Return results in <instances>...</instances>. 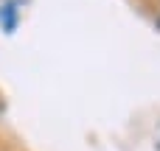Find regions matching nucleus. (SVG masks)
<instances>
[{
	"mask_svg": "<svg viewBox=\"0 0 160 151\" xmlns=\"http://www.w3.org/2000/svg\"><path fill=\"white\" fill-rule=\"evenodd\" d=\"M155 151H160V120H158V126H155Z\"/></svg>",
	"mask_w": 160,
	"mask_h": 151,
	"instance_id": "f03ea898",
	"label": "nucleus"
},
{
	"mask_svg": "<svg viewBox=\"0 0 160 151\" xmlns=\"http://www.w3.org/2000/svg\"><path fill=\"white\" fill-rule=\"evenodd\" d=\"M22 0H3L0 3V31L6 36H11L17 28H20V20H22Z\"/></svg>",
	"mask_w": 160,
	"mask_h": 151,
	"instance_id": "f257e3e1",
	"label": "nucleus"
}]
</instances>
